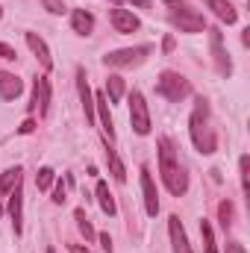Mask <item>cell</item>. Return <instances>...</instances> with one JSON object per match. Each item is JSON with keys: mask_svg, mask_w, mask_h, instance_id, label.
<instances>
[{"mask_svg": "<svg viewBox=\"0 0 250 253\" xmlns=\"http://www.w3.org/2000/svg\"><path fill=\"white\" fill-rule=\"evenodd\" d=\"M159 174H162V183L165 189L171 191L174 197H183L188 191V174L180 165V156H177V147L168 135H162L159 141Z\"/></svg>", "mask_w": 250, "mask_h": 253, "instance_id": "cell-1", "label": "cell"}, {"mask_svg": "<svg viewBox=\"0 0 250 253\" xmlns=\"http://www.w3.org/2000/svg\"><path fill=\"white\" fill-rule=\"evenodd\" d=\"M188 132H191L194 147L203 156H212L218 150V132L212 126V109H209V103L203 97L194 100V109H191V118H188Z\"/></svg>", "mask_w": 250, "mask_h": 253, "instance_id": "cell-2", "label": "cell"}, {"mask_svg": "<svg viewBox=\"0 0 250 253\" xmlns=\"http://www.w3.org/2000/svg\"><path fill=\"white\" fill-rule=\"evenodd\" d=\"M165 9H168L171 24L180 33H203L206 30V18L197 9H191L186 0H165Z\"/></svg>", "mask_w": 250, "mask_h": 253, "instance_id": "cell-3", "label": "cell"}, {"mask_svg": "<svg viewBox=\"0 0 250 253\" xmlns=\"http://www.w3.org/2000/svg\"><path fill=\"white\" fill-rule=\"evenodd\" d=\"M156 94L171 100V103H180V100H186L191 94V83L177 71H162L159 80H156Z\"/></svg>", "mask_w": 250, "mask_h": 253, "instance_id": "cell-4", "label": "cell"}, {"mask_svg": "<svg viewBox=\"0 0 250 253\" xmlns=\"http://www.w3.org/2000/svg\"><path fill=\"white\" fill-rule=\"evenodd\" d=\"M129 124H132V132H138V135L150 132V109H147V100L141 91L129 94Z\"/></svg>", "mask_w": 250, "mask_h": 253, "instance_id": "cell-5", "label": "cell"}, {"mask_svg": "<svg viewBox=\"0 0 250 253\" xmlns=\"http://www.w3.org/2000/svg\"><path fill=\"white\" fill-rule=\"evenodd\" d=\"M147 56H150V47H147V44H141V47H124V50H112V53H106V56H103V62L109 65V68H129V65L144 62Z\"/></svg>", "mask_w": 250, "mask_h": 253, "instance_id": "cell-6", "label": "cell"}, {"mask_svg": "<svg viewBox=\"0 0 250 253\" xmlns=\"http://www.w3.org/2000/svg\"><path fill=\"white\" fill-rule=\"evenodd\" d=\"M209 47H212V59L221 77H230L233 74V62L227 56V47H224V33L221 30H209Z\"/></svg>", "mask_w": 250, "mask_h": 253, "instance_id": "cell-7", "label": "cell"}, {"mask_svg": "<svg viewBox=\"0 0 250 253\" xmlns=\"http://www.w3.org/2000/svg\"><path fill=\"white\" fill-rule=\"evenodd\" d=\"M36 109H39V115H47L50 112V80L47 77H36V83H33L30 112H36Z\"/></svg>", "mask_w": 250, "mask_h": 253, "instance_id": "cell-8", "label": "cell"}, {"mask_svg": "<svg viewBox=\"0 0 250 253\" xmlns=\"http://www.w3.org/2000/svg\"><path fill=\"white\" fill-rule=\"evenodd\" d=\"M6 209H9V215H12L15 236H21V230H24V189H21V183L9 191V206H6Z\"/></svg>", "mask_w": 250, "mask_h": 253, "instance_id": "cell-9", "label": "cell"}, {"mask_svg": "<svg viewBox=\"0 0 250 253\" xmlns=\"http://www.w3.org/2000/svg\"><path fill=\"white\" fill-rule=\"evenodd\" d=\"M138 174H141V191H144V209H147V215L156 218V212H159V191L153 186V177H150L147 168H141Z\"/></svg>", "mask_w": 250, "mask_h": 253, "instance_id": "cell-10", "label": "cell"}, {"mask_svg": "<svg viewBox=\"0 0 250 253\" xmlns=\"http://www.w3.org/2000/svg\"><path fill=\"white\" fill-rule=\"evenodd\" d=\"M77 91H80V100H83L85 121L94 124V94H91V88H88V80H85V71H83V68L77 71Z\"/></svg>", "mask_w": 250, "mask_h": 253, "instance_id": "cell-11", "label": "cell"}, {"mask_svg": "<svg viewBox=\"0 0 250 253\" xmlns=\"http://www.w3.org/2000/svg\"><path fill=\"white\" fill-rule=\"evenodd\" d=\"M24 39H27V47H30V50L36 53V59L42 62V68L50 71V68H53V56H50V47L44 44V39H42L39 33H27Z\"/></svg>", "mask_w": 250, "mask_h": 253, "instance_id": "cell-12", "label": "cell"}, {"mask_svg": "<svg viewBox=\"0 0 250 253\" xmlns=\"http://www.w3.org/2000/svg\"><path fill=\"white\" fill-rule=\"evenodd\" d=\"M168 236H171L174 253H194V251H191V245H188L186 230H183V224H180V218H177V215H171V218H168Z\"/></svg>", "mask_w": 250, "mask_h": 253, "instance_id": "cell-13", "label": "cell"}, {"mask_svg": "<svg viewBox=\"0 0 250 253\" xmlns=\"http://www.w3.org/2000/svg\"><path fill=\"white\" fill-rule=\"evenodd\" d=\"M109 21H112L115 33H121V36H126V33H135V30L141 27V24H138V18H135L129 9H112Z\"/></svg>", "mask_w": 250, "mask_h": 253, "instance_id": "cell-14", "label": "cell"}, {"mask_svg": "<svg viewBox=\"0 0 250 253\" xmlns=\"http://www.w3.org/2000/svg\"><path fill=\"white\" fill-rule=\"evenodd\" d=\"M94 112L100 115V126L106 132V141H115V126H112V115H109V100H106L103 91L94 94Z\"/></svg>", "mask_w": 250, "mask_h": 253, "instance_id": "cell-15", "label": "cell"}, {"mask_svg": "<svg viewBox=\"0 0 250 253\" xmlns=\"http://www.w3.org/2000/svg\"><path fill=\"white\" fill-rule=\"evenodd\" d=\"M203 3H206V9H212V15L218 21H224V24H236L239 21V12H236V6L230 0H203Z\"/></svg>", "mask_w": 250, "mask_h": 253, "instance_id": "cell-16", "label": "cell"}, {"mask_svg": "<svg viewBox=\"0 0 250 253\" xmlns=\"http://www.w3.org/2000/svg\"><path fill=\"white\" fill-rule=\"evenodd\" d=\"M21 91H24V83H21L15 74L0 71V97H3V100H15Z\"/></svg>", "mask_w": 250, "mask_h": 253, "instance_id": "cell-17", "label": "cell"}, {"mask_svg": "<svg viewBox=\"0 0 250 253\" xmlns=\"http://www.w3.org/2000/svg\"><path fill=\"white\" fill-rule=\"evenodd\" d=\"M71 30H74L77 36H88V33L94 30V15L85 12V9H74V12H71Z\"/></svg>", "mask_w": 250, "mask_h": 253, "instance_id": "cell-18", "label": "cell"}, {"mask_svg": "<svg viewBox=\"0 0 250 253\" xmlns=\"http://www.w3.org/2000/svg\"><path fill=\"white\" fill-rule=\"evenodd\" d=\"M21 168L15 165V168H6L3 174H0V200H3V194H9V191L15 189L18 183H21ZM0 215H3V203H0Z\"/></svg>", "mask_w": 250, "mask_h": 253, "instance_id": "cell-19", "label": "cell"}, {"mask_svg": "<svg viewBox=\"0 0 250 253\" xmlns=\"http://www.w3.org/2000/svg\"><path fill=\"white\" fill-rule=\"evenodd\" d=\"M106 162H109L112 177H115L118 183H124L126 180V168H124V162H121V156H118V150H112L109 144H106Z\"/></svg>", "mask_w": 250, "mask_h": 253, "instance_id": "cell-20", "label": "cell"}, {"mask_svg": "<svg viewBox=\"0 0 250 253\" xmlns=\"http://www.w3.org/2000/svg\"><path fill=\"white\" fill-rule=\"evenodd\" d=\"M97 203H100V209L106 212V215H115L118 212V206H115V197H112V191H109V186L100 180L97 183Z\"/></svg>", "mask_w": 250, "mask_h": 253, "instance_id": "cell-21", "label": "cell"}, {"mask_svg": "<svg viewBox=\"0 0 250 253\" xmlns=\"http://www.w3.org/2000/svg\"><path fill=\"white\" fill-rule=\"evenodd\" d=\"M106 100H112V103H118L121 97H124V77H118V74H112L109 80H106Z\"/></svg>", "mask_w": 250, "mask_h": 253, "instance_id": "cell-22", "label": "cell"}, {"mask_svg": "<svg viewBox=\"0 0 250 253\" xmlns=\"http://www.w3.org/2000/svg\"><path fill=\"white\" fill-rule=\"evenodd\" d=\"M74 218H77V227H80V233L85 236V242H94V239H97V233H94L91 221L85 218V209H77V212H74Z\"/></svg>", "mask_w": 250, "mask_h": 253, "instance_id": "cell-23", "label": "cell"}, {"mask_svg": "<svg viewBox=\"0 0 250 253\" xmlns=\"http://www.w3.org/2000/svg\"><path fill=\"white\" fill-rule=\"evenodd\" d=\"M200 236H203V253H218V248H215V236H212V227H209V221H200Z\"/></svg>", "mask_w": 250, "mask_h": 253, "instance_id": "cell-24", "label": "cell"}, {"mask_svg": "<svg viewBox=\"0 0 250 253\" xmlns=\"http://www.w3.org/2000/svg\"><path fill=\"white\" fill-rule=\"evenodd\" d=\"M36 186L42 191H47L50 186H53V168H42L39 174H36Z\"/></svg>", "mask_w": 250, "mask_h": 253, "instance_id": "cell-25", "label": "cell"}, {"mask_svg": "<svg viewBox=\"0 0 250 253\" xmlns=\"http://www.w3.org/2000/svg\"><path fill=\"white\" fill-rule=\"evenodd\" d=\"M239 171H242V189H245V194H250V159L248 156L239 159Z\"/></svg>", "mask_w": 250, "mask_h": 253, "instance_id": "cell-26", "label": "cell"}, {"mask_svg": "<svg viewBox=\"0 0 250 253\" xmlns=\"http://www.w3.org/2000/svg\"><path fill=\"white\" fill-rule=\"evenodd\" d=\"M218 218H221V227H224V230L233 224V221H230V218H233V203H230V200H224V203L218 206Z\"/></svg>", "mask_w": 250, "mask_h": 253, "instance_id": "cell-27", "label": "cell"}, {"mask_svg": "<svg viewBox=\"0 0 250 253\" xmlns=\"http://www.w3.org/2000/svg\"><path fill=\"white\" fill-rule=\"evenodd\" d=\"M42 3H44V9H47V12H53V15H62V12H65L62 0H42Z\"/></svg>", "mask_w": 250, "mask_h": 253, "instance_id": "cell-28", "label": "cell"}, {"mask_svg": "<svg viewBox=\"0 0 250 253\" xmlns=\"http://www.w3.org/2000/svg\"><path fill=\"white\" fill-rule=\"evenodd\" d=\"M15 56H18V53H15V47H9V44H3V42H0V59L15 62Z\"/></svg>", "mask_w": 250, "mask_h": 253, "instance_id": "cell-29", "label": "cell"}, {"mask_svg": "<svg viewBox=\"0 0 250 253\" xmlns=\"http://www.w3.org/2000/svg\"><path fill=\"white\" fill-rule=\"evenodd\" d=\"M97 239H100V248H103V251L112 253V239H109V233H100Z\"/></svg>", "mask_w": 250, "mask_h": 253, "instance_id": "cell-30", "label": "cell"}, {"mask_svg": "<svg viewBox=\"0 0 250 253\" xmlns=\"http://www.w3.org/2000/svg\"><path fill=\"white\" fill-rule=\"evenodd\" d=\"M65 200H68V197H65V186L59 183V186L53 189V203H65Z\"/></svg>", "mask_w": 250, "mask_h": 253, "instance_id": "cell-31", "label": "cell"}, {"mask_svg": "<svg viewBox=\"0 0 250 253\" xmlns=\"http://www.w3.org/2000/svg\"><path fill=\"white\" fill-rule=\"evenodd\" d=\"M33 129H36V121H24V124L18 126V132H21V135H30Z\"/></svg>", "mask_w": 250, "mask_h": 253, "instance_id": "cell-32", "label": "cell"}, {"mask_svg": "<svg viewBox=\"0 0 250 253\" xmlns=\"http://www.w3.org/2000/svg\"><path fill=\"white\" fill-rule=\"evenodd\" d=\"M227 253H248V251H245L239 242H230V245H227Z\"/></svg>", "mask_w": 250, "mask_h": 253, "instance_id": "cell-33", "label": "cell"}, {"mask_svg": "<svg viewBox=\"0 0 250 253\" xmlns=\"http://www.w3.org/2000/svg\"><path fill=\"white\" fill-rule=\"evenodd\" d=\"M68 251L71 253H91L88 248H83V245H68Z\"/></svg>", "mask_w": 250, "mask_h": 253, "instance_id": "cell-34", "label": "cell"}, {"mask_svg": "<svg viewBox=\"0 0 250 253\" xmlns=\"http://www.w3.org/2000/svg\"><path fill=\"white\" fill-rule=\"evenodd\" d=\"M162 47H165V50H174V39H171V36H168V39H165V42H162Z\"/></svg>", "mask_w": 250, "mask_h": 253, "instance_id": "cell-35", "label": "cell"}, {"mask_svg": "<svg viewBox=\"0 0 250 253\" xmlns=\"http://www.w3.org/2000/svg\"><path fill=\"white\" fill-rule=\"evenodd\" d=\"M129 3H135V6H141V9H147V6H150V0H129Z\"/></svg>", "mask_w": 250, "mask_h": 253, "instance_id": "cell-36", "label": "cell"}, {"mask_svg": "<svg viewBox=\"0 0 250 253\" xmlns=\"http://www.w3.org/2000/svg\"><path fill=\"white\" fill-rule=\"evenodd\" d=\"M47 253H56V251H53V248H47Z\"/></svg>", "mask_w": 250, "mask_h": 253, "instance_id": "cell-37", "label": "cell"}, {"mask_svg": "<svg viewBox=\"0 0 250 253\" xmlns=\"http://www.w3.org/2000/svg\"><path fill=\"white\" fill-rule=\"evenodd\" d=\"M109 3H121V0H109Z\"/></svg>", "mask_w": 250, "mask_h": 253, "instance_id": "cell-38", "label": "cell"}, {"mask_svg": "<svg viewBox=\"0 0 250 253\" xmlns=\"http://www.w3.org/2000/svg\"><path fill=\"white\" fill-rule=\"evenodd\" d=\"M0 18H3V9H0Z\"/></svg>", "mask_w": 250, "mask_h": 253, "instance_id": "cell-39", "label": "cell"}]
</instances>
